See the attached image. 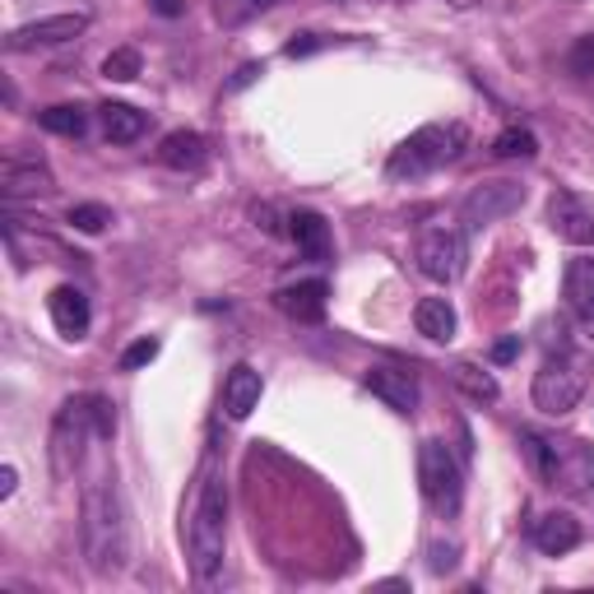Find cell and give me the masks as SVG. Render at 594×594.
<instances>
[{
    "instance_id": "6da1fadb",
    "label": "cell",
    "mask_w": 594,
    "mask_h": 594,
    "mask_svg": "<svg viewBox=\"0 0 594 594\" xmlns=\"http://www.w3.org/2000/svg\"><path fill=\"white\" fill-rule=\"evenodd\" d=\"M79 539H84V558L98 576H122L130 567L126 506L116 498V488L103 479L84 488V502H79Z\"/></svg>"
},
{
    "instance_id": "7a4b0ae2",
    "label": "cell",
    "mask_w": 594,
    "mask_h": 594,
    "mask_svg": "<svg viewBox=\"0 0 594 594\" xmlns=\"http://www.w3.org/2000/svg\"><path fill=\"white\" fill-rule=\"evenodd\" d=\"M186 548H191L195 581L209 585L224 571V552H228V483L214 469V460H205L201 488H195V502L186 516Z\"/></svg>"
},
{
    "instance_id": "3957f363",
    "label": "cell",
    "mask_w": 594,
    "mask_h": 594,
    "mask_svg": "<svg viewBox=\"0 0 594 594\" xmlns=\"http://www.w3.org/2000/svg\"><path fill=\"white\" fill-rule=\"evenodd\" d=\"M525 455L529 465L539 469V479L548 488L567 492V498H585L594 488V446L581 437H539V432H525Z\"/></svg>"
},
{
    "instance_id": "277c9868",
    "label": "cell",
    "mask_w": 594,
    "mask_h": 594,
    "mask_svg": "<svg viewBox=\"0 0 594 594\" xmlns=\"http://www.w3.org/2000/svg\"><path fill=\"white\" fill-rule=\"evenodd\" d=\"M465 145H469V130L460 122H450V126H442V122L419 126L409 140H400V145L390 149L386 176H395V182H419V176L455 163V158L465 153Z\"/></svg>"
},
{
    "instance_id": "5b68a950",
    "label": "cell",
    "mask_w": 594,
    "mask_h": 594,
    "mask_svg": "<svg viewBox=\"0 0 594 594\" xmlns=\"http://www.w3.org/2000/svg\"><path fill=\"white\" fill-rule=\"evenodd\" d=\"M585 386H590V363L581 358V353L558 349V353H548L539 372H534L529 400L539 413H548V419H562V413H571L581 404Z\"/></svg>"
},
{
    "instance_id": "8992f818",
    "label": "cell",
    "mask_w": 594,
    "mask_h": 594,
    "mask_svg": "<svg viewBox=\"0 0 594 594\" xmlns=\"http://www.w3.org/2000/svg\"><path fill=\"white\" fill-rule=\"evenodd\" d=\"M419 488L442 521H450L465 502V469H460V460H455V450L437 437H427L419 446Z\"/></svg>"
},
{
    "instance_id": "52a82bcc",
    "label": "cell",
    "mask_w": 594,
    "mask_h": 594,
    "mask_svg": "<svg viewBox=\"0 0 594 594\" xmlns=\"http://www.w3.org/2000/svg\"><path fill=\"white\" fill-rule=\"evenodd\" d=\"M89 437H98V427H93V395H84V400H66L61 409H56V419H52V442H47L52 473H56L61 483L70 479L79 465H84Z\"/></svg>"
},
{
    "instance_id": "ba28073f",
    "label": "cell",
    "mask_w": 594,
    "mask_h": 594,
    "mask_svg": "<svg viewBox=\"0 0 594 594\" xmlns=\"http://www.w3.org/2000/svg\"><path fill=\"white\" fill-rule=\"evenodd\" d=\"M413 261H419V270L427 274L432 284H455L465 274V232L450 228V224H427L419 232V247H413Z\"/></svg>"
},
{
    "instance_id": "9c48e42d",
    "label": "cell",
    "mask_w": 594,
    "mask_h": 594,
    "mask_svg": "<svg viewBox=\"0 0 594 594\" xmlns=\"http://www.w3.org/2000/svg\"><path fill=\"white\" fill-rule=\"evenodd\" d=\"M521 205H525V186L521 182H506V176H498V182H479L460 201V224L465 228H488L498 219H511Z\"/></svg>"
},
{
    "instance_id": "30bf717a",
    "label": "cell",
    "mask_w": 594,
    "mask_h": 594,
    "mask_svg": "<svg viewBox=\"0 0 594 594\" xmlns=\"http://www.w3.org/2000/svg\"><path fill=\"white\" fill-rule=\"evenodd\" d=\"M89 28V10H66V14H47V19H28L5 37V52H33V47H61L75 43Z\"/></svg>"
},
{
    "instance_id": "8fae6325",
    "label": "cell",
    "mask_w": 594,
    "mask_h": 594,
    "mask_svg": "<svg viewBox=\"0 0 594 594\" xmlns=\"http://www.w3.org/2000/svg\"><path fill=\"white\" fill-rule=\"evenodd\" d=\"M0 191H5V201H37V195L56 191V176L43 153H5V163H0Z\"/></svg>"
},
{
    "instance_id": "7c38bea8",
    "label": "cell",
    "mask_w": 594,
    "mask_h": 594,
    "mask_svg": "<svg viewBox=\"0 0 594 594\" xmlns=\"http://www.w3.org/2000/svg\"><path fill=\"white\" fill-rule=\"evenodd\" d=\"M548 228L567 247H594V205L576 191H552L548 195Z\"/></svg>"
},
{
    "instance_id": "4fadbf2b",
    "label": "cell",
    "mask_w": 594,
    "mask_h": 594,
    "mask_svg": "<svg viewBox=\"0 0 594 594\" xmlns=\"http://www.w3.org/2000/svg\"><path fill=\"white\" fill-rule=\"evenodd\" d=\"M363 386L381 400L386 409H395V413H419V400H423V390H419V376L413 372H404V367H367V376H363Z\"/></svg>"
},
{
    "instance_id": "5bb4252c",
    "label": "cell",
    "mask_w": 594,
    "mask_h": 594,
    "mask_svg": "<svg viewBox=\"0 0 594 594\" xmlns=\"http://www.w3.org/2000/svg\"><path fill=\"white\" fill-rule=\"evenodd\" d=\"M47 311H52V325L61 330L66 340H84V334H89L93 311H89V297H84V288H75V284L52 288V297H47Z\"/></svg>"
},
{
    "instance_id": "9a60e30c",
    "label": "cell",
    "mask_w": 594,
    "mask_h": 594,
    "mask_svg": "<svg viewBox=\"0 0 594 594\" xmlns=\"http://www.w3.org/2000/svg\"><path fill=\"white\" fill-rule=\"evenodd\" d=\"M325 302H330V284L325 279H302V284H288V288L274 293V307H279L284 316H293V321H302V325L321 321Z\"/></svg>"
},
{
    "instance_id": "2e32d148",
    "label": "cell",
    "mask_w": 594,
    "mask_h": 594,
    "mask_svg": "<svg viewBox=\"0 0 594 594\" xmlns=\"http://www.w3.org/2000/svg\"><path fill=\"white\" fill-rule=\"evenodd\" d=\"M158 163L172 172H201L209 163V140L201 130H172V135H163V145H158Z\"/></svg>"
},
{
    "instance_id": "e0dca14e",
    "label": "cell",
    "mask_w": 594,
    "mask_h": 594,
    "mask_svg": "<svg viewBox=\"0 0 594 594\" xmlns=\"http://www.w3.org/2000/svg\"><path fill=\"white\" fill-rule=\"evenodd\" d=\"M261 390H265L261 372H255L251 363H237V367L228 372V381H224V413H228L232 423L251 419V409L261 404Z\"/></svg>"
},
{
    "instance_id": "ac0fdd59",
    "label": "cell",
    "mask_w": 594,
    "mask_h": 594,
    "mask_svg": "<svg viewBox=\"0 0 594 594\" xmlns=\"http://www.w3.org/2000/svg\"><path fill=\"white\" fill-rule=\"evenodd\" d=\"M534 548L544 558H562V552L581 548V521L567 516V511H548V516L534 521Z\"/></svg>"
},
{
    "instance_id": "d6986e66",
    "label": "cell",
    "mask_w": 594,
    "mask_h": 594,
    "mask_svg": "<svg viewBox=\"0 0 594 594\" xmlns=\"http://www.w3.org/2000/svg\"><path fill=\"white\" fill-rule=\"evenodd\" d=\"M562 297H567V311L576 321L594 325V255H576L562 274Z\"/></svg>"
},
{
    "instance_id": "ffe728a7",
    "label": "cell",
    "mask_w": 594,
    "mask_h": 594,
    "mask_svg": "<svg viewBox=\"0 0 594 594\" xmlns=\"http://www.w3.org/2000/svg\"><path fill=\"white\" fill-rule=\"evenodd\" d=\"M288 237L297 242V251H302L307 261H330V224L316 209L288 214Z\"/></svg>"
},
{
    "instance_id": "44dd1931",
    "label": "cell",
    "mask_w": 594,
    "mask_h": 594,
    "mask_svg": "<svg viewBox=\"0 0 594 594\" xmlns=\"http://www.w3.org/2000/svg\"><path fill=\"white\" fill-rule=\"evenodd\" d=\"M413 330L432 344H450L455 340V307L446 297H423V302L413 307Z\"/></svg>"
},
{
    "instance_id": "7402d4cb",
    "label": "cell",
    "mask_w": 594,
    "mask_h": 594,
    "mask_svg": "<svg viewBox=\"0 0 594 594\" xmlns=\"http://www.w3.org/2000/svg\"><path fill=\"white\" fill-rule=\"evenodd\" d=\"M103 130L112 145H135L149 130V112L130 107V103H103Z\"/></svg>"
},
{
    "instance_id": "603a6c76",
    "label": "cell",
    "mask_w": 594,
    "mask_h": 594,
    "mask_svg": "<svg viewBox=\"0 0 594 594\" xmlns=\"http://www.w3.org/2000/svg\"><path fill=\"white\" fill-rule=\"evenodd\" d=\"M450 381L460 386L473 404H498V395H502V386H498V376L492 372H483L479 363H455L450 367Z\"/></svg>"
},
{
    "instance_id": "cb8c5ba5",
    "label": "cell",
    "mask_w": 594,
    "mask_h": 594,
    "mask_svg": "<svg viewBox=\"0 0 594 594\" xmlns=\"http://www.w3.org/2000/svg\"><path fill=\"white\" fill-rule=\"evenodd\" d=\"M37 126L52 130V135H61V140H79V135L89 130V112L79 103H56L47 112H37Z\"/></svg>"
},
{
    "instance_id": "d4e9b609",
    "label": "cell",
    "mask_w": 594,
    "mask_h": 594,
    "mask_svg": "<svg viewBox=\"0 0 594 594\" xmlns=\"http://www.w3.org/2000/svg\"><path fill=\"white\" fill-rule=\"evenodd\" d=\"M492 153L498 158H534L539 153V140H534V130H525V126H506L498 140H492Z\"/></svg>"
},
{
    "instance_id": "484cf974",
    "label": "cell",
    "mask_w": 594,
    "mask_h": 594,
    "mask_svg": "<svg viewBox=\"0 0 594 594\" xmlns=\"http://www.w3.org/2000/svg\"><path fill=\"white\" fill-rule=\"evenodd\" d=\"M140 70H145V56L135 52V47H116L107 61H103V75L116 79V84H130V79H140Z\"/></svg>"
},
{
    "instance_id": "4316f807",
    "label": "cell",
    "mask_w": 594,
    "mask_h": 594,
    "mask_svg": "<svg viewBox=\"0 0 594 594\" xmlns=\"http://www.w3.org/2000/svg\"><path fill=\"white\" fill-rule=\"evenodd\" d=\"M66 219L75 224V232H103L107 224H112V209L107 205H70V214H66Z\"/></svg>"
},
{
    "instance_id": "83f0119b",
    "label": "cell",
    "mask_w": 594,
    "mask_h": 594,
    "mask_svg": "<svg viewBox=\"0 0 594 594\" xmlns=\"http://www.w3.org/2000/svg\"><path fill=\"white\" fill-rule=\"evenodd\" d=\"M567 75H576V79H590V75H594V33L571 43V52H567Z\"/></svg>"
},
{
    "instance_id": "f1b7e54d",
    "label": "cell",
    "mask_w": 594,
    "mask_h": 594,
    "mask_svg": "<svg viewBox=\"0 0 594 594\" xmlns=\"http://www.w3.org/2000/svg\"><path fill=\"white\" fill-rule=\"evenodd\" d=\"M158 349H163V344H158L153 334H145V340H135V344L122 353V372H140V367H149V363L158 358Z\"/></svg>"
},
{
    "instance_id": "f546056e",
    "label": "cell",
    "mask_w": 594,
    "mask_h": 594,
    "mask_svg": "<svg viewBox=\"0 0 594 594\" xmlns=\"http://www.w3.org/2000/svg\"><path fill=\"white\" fill-rule=\"evenodd\" d=\"M93 427H98V437H116V404L107 400V395H93Z\"/></svg>"
},
{
    "instance_id": "4dcf8cb0",
    "label": "cell",
    "mask_w": 594,
    "mask_h": 594,
    "mask_svg": "<svg viewBox=\"0 0 594 594\" xmlns=\"http://www.w3.org/2000/svg\"><path fill=\"white\" fill-rule=\"evenodd\" d=\"M488 358H492V367H506V363H516V358H521V334H506V340H498V344H492V353H488Z\"/></svg>"
},
{
    "instance_id": "1f68e13d",
    "label": "cell",
    "mask_w": 594,
    "mask_h": 594,
    "mask_svg": "<svg viewBox=\"0 0 594 594\" xmlns=\"http://www.w3.org/2000/svg\"><path fill=\"white\" fill-rule=\"evenodd\" d=\"M427 552H432L427 567L437 571V576H442V571H450V567H455V558H460V548H455V544H432Z\"/></svg>"
},
{
    "instance_id": "d6a6232c",
    "label": "cell",
    "mask_w": 594,
    "mask_h": 594,
    "mask_svg": "<svg viewBox=\"0 0 594 594\" xmlns=\"http://www.w3.org/2000/svg\"><path fill=\"white\" fill-rule=\"evenodd\" d=\"M311 52H321V37H316V33L293 37V43L284 47V56H293V61H297V56H311Z\"/></svg>"
},
{
    "instance_id": "836d02e7",
    "label": "cell",
    "mask_w": 594,
    "mask_h": 594,
    "mask_svg": "<svg viewBox=\"0 0 594 594\" xmlns=\"http://www.w3.org/2000/svg\"><path fill=\"white\" fill-rule=\"evenodd\" d=\"M261 75H265V66H255V61H251V66H242V70H237V79H232V84H228V93H237V89H247V84H251V79H261Z\"/></svg>"
},
{
    "instance_id": "e575fe53",
    "label": "cell",
    "mask_w": 594,
    "mask_h": 594,
    "mask_svg": "<svg viewBox=\"0 0 594 594\" xmlns=\"http://www.w3.org/2000/svg\"><path fill=\"white\" fill-rule=\"evenodd\" d=\"M251 219H255V228H265L270 237L279 232V224H274V209H270V205H255V209H251Z\"/></svg>"
},
{
    "instance_id": "d590c367",
    "label": "cell",
    "mask_w": 594,
    "mask_h": 594,
    "mask_svg": "<svg viewBox=\"0 0 594 594\" xmlns=\"http://www.w3.org/2000/svg\"><path fill=\"white\" fill-rule=\"evenodd\" d=\"M14 488H19V473H14V465H5L0 469V498H14Z\"/></svg>"
},
{
    "instance_id": "8d00e7d4",
    "label": "cell",
    "mask_w": 594,
    "mask_h": 594,
    "mask_svg": "<svg viewBox=\"0 0 594 594\" xmlns=\"http://www.w3.org/2000/svg\"><path fill=\"white\" fill-rule=\"evenodd\" d=\"M149 5H153V14H163V19H176V14L186 10L182 0H149Z\"/></svg>"
},
{
    "instance_id": "74e56055",
    "label": "cell",
    "mask_w": 594,
    "mask_h": 594,
    "mask_svg": "<svg viewBox=\"0 0 594 594\" xmlns=\"http://www.w3.org/2000/svg\"><path fill=\"white\" fill-rule=\"evenodd\" d=\"M274 5V0H251V10H270Z\"/></svg>"
},
{
    "instance_id": "f35d334b",
    "label": "cell",
    "mask_w": 594,
    "mask_h": 594,
    "mask_svg": "<svg viewBox=\"0 0 594 594\" xmlns=\"http://www.w3.org/2000/svg\"><path fill=\"white\" fill-rule=\"evenodd\" d=\"M455 5H473V0H455Z\"/></svg>"
}]
</instances>
